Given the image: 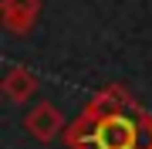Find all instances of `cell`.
Instances as JSON below:
<instances>
[{
  "mask_svg": "<svg viewBox=\"0 0 152 149\" xmlns=\"http://www.w3.org/2000/svg\"><path fill=\"white\" fill-rule=\"evenodd\" d=\"M142 112L139 105L122 112H112V115L98 119L95 126V139L88 149H142Z\"/></svg>",
  "mask_w": 152,
  "mask_h": 149,
  "instance_id": "1",
  "label": "cell"
},
{
  "mask_svg": "<svg viewBox=\"0 0 152 149\" xmlns=\"http://www.w3.org/2000/svg\"><path fill=\"white\" fill-rule=\"evenodd\" d=\"M24 129L37 139V142H51L54 136L64 132V115H61V109L58 105H51V102H37L34 109L27 112V119H24Z\"/></svg>",
  "mask_w": 152,
  "mask_h": 149,
  "instance_id": "2",
  "label": "cell"
},
{
  "mask_svg": "<svg viewBox=\"0 0 152 149\" xmlns=\"http://www.w3.org/2000/svg\"><path fill=\"white\" fill-rule=\"evenodd\" d=\"M41 14V0H0V17L10 34H27Z\"/></svg>",
  "mask_w": 152,
  "mask_h": 149,
  "instance_id": "3",
  "label": "cell"
},
{
  "mask_svg": "<svg viewBox=\"0 0 152 149\" xmlns=\"http://www.w3.org/2000/svg\"><path fill=\"white\" fill-rule=\"evenodd\" d=\"M132 95L122 88V85H105V88H98L91 98H88L85 105V112H91V115L98 119H105V115H112V112H122V109H132Z\"/></svg>",
  "mask_w": 152,
  "mask_h": 149,
  "instance_id": "4",
  "label": "cell"
},
{
  "mask_svg": "<svg viewBox=\"0 0 152 149\" xmlns=\"http://www.w3.org/2000/svg\"><path fill=\"white\" fill-rule=\"evenodd\" d=\"M0 88H4V95L10 102H27L34 92H37V78H34L27 68H10V71L4 75V85H0Z\"/></svg>",
  "mask_w": 152,
  "mask_h": 149,
  "instance_id": "5",
  "label": "cell"
}]
</instances>
